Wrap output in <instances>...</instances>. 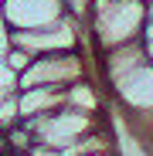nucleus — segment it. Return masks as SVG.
<instances>
[{
  "label": "nucleus",
  "instance_id": "nucleus-1",
  "mask_svg": "<svg viewBox=\"0 0 153 156\" xmlns=\"http://www.w3.org/2000/svg\"><path fill=\"white\" fill-rule=\"evenodd\" d=\"M146 7V0H89L82 10V27L92 55L143 37Z\"/></svg>",
  "mask_w": 153,
  "mask_h": 156
},
{
  "label": "nucleus",
  "instance_id": "nucleus-2",
  "mask_svg": "<svg viewBox=\"0 0 153 156\" xmlns=\"http://www.w3.org/2000/svg\"><path fill=\"white\" fill-rule=\"evenodd\" d=\"M109 95L116 102V109L122 112L126 126L133 129V136L140 139V146L150 143L153 139V61L133 68L119 82H112Z\"/></svg>",
  "mask_w": 153,
  "mask_h": 156
},
{
  "label": "nucleus",
  "instance_id": "nucleus-3",
  "mask_svg": "<svg viewBox=\"0 0 153 156\" xmlns=\"http://www.w3.org/2000/svg\"><path fill=\"white\" fill-rule=\"evenodd\" d=\"M7 44H17L31 55H51V51H78L85 44V27L82 17H75L71 10L58 20L44 24V27H27V31H7Z\"/></svg>",
  "mask_w": 153,
  "mask_h": 156
},
{
  "label": "nucleus",
  "instance_id": "nucleus-4",
  "mask_svg": "<svg viewBox=\"0 0 153 156\" xmlns=\"http://www.w3.org/2000/svg\"><path fill=\"white\" fill-rule=\"evenodd\" d=\"M24 126L34 133L38 143L44 146H71V143H78L82 136H89L92 129L102 126V115H92V112H82V109H71V105H61L55 112H48V115H34V119H20Z\"/></svg>",
  "mask_w": 153,
  "mask_h": 156
},
{
  "label": "nucleus",
  "instance_id": "nucleus-5",
  "mask_svg": "<svg viewBox=\"0 0 153 156\" xmlns=\"http://www.w3.org/2000/svg\"><path fill=\"white\" fill-rule=\"evenodd\" d=\"M92 75V58H85V51H51V55H38L31 68L17 78V88H31V85H71L78 78Z\"/></svg>",
  "mask_w": 153,
  "mask_h": 156
},
{
  "label": "nucleus",
  "instance_id": "nucleus-6",
  "mask_svg": "<svg viewBox=\"0 0 153 156\" xmlns=\"http://www.w3.org/2000/svg\"><path fill=\"white\" fill-rule=\"evenodd\" d=\"M153 61L150 51L143 44V37L136 41H126V44H116V48H106V51H95L92 55V75L99 78L102 88H109L112 82H119L122 75H129L133 68Z\"/></svg>",
  "mask_w": 153,
  "mask_h": 156
},
{
  "label": "nucleus",
  "instance_id": "nucleus-7",
  "mask_svg": "<svg viewBox=\"0 0 153 156\" xmlns=\"http://www.w3.org/2000/svg\"><path fill=\"white\" fill-rule=\"evenodd\" d=\"M68 14V0H0V24L7 31L44 27Z\"/></svg>",
  "mask_w": 153,
  "mask_h": 156
},
{
  "label": "nucleus",
  "instance_id": "nucleus-8",
  "mask_svg": "<svg viewBox=\"0 0 153 156\" xmlns=\"http://www.w3.org/2000/svg\"><path fill=\"white\" fill-rule=\"evenodd\" d=\"M20 98V119H34V115H48L65 105V88L58 85H31V88H17Z\"/></svg>",
  "mask_w": 153,
  "mask_h": 156
},
{
  "label": "nucleus",
  "instance_id": "nucleus-9",
  "mask_svg": "<svg viewBox=\"0 0 153 156\" xmlns=\"http://www.w3.org/2000/svg\"><path fill=\"white\" fill-rule=\"evenodd\" d=\"M65 105L82 109V112H92V115H102L106 98H102L99 78H95V75H85V78H78V82L65 85Z\"/></svg>",
  "mask_w": 153,
  "mask_h": 156
},
{
  "label": "nucleus",
  "instance_id": "nucleus-10",
  "mask_svg": "<svg viewBox=\"0 0 153 156\" xmlns=\"http://www.w3.org/2000/svg\"><path fill=\"white\" fill-rule=\"evenodd\" d=\"M31 61H34L31 51H24V48H17V44H4V68H10L17 78L31 68Z\"/></svg>",
  "mask_w": 153,
  "mask_h": 156
},
{
  "label": "nucleus",
  "instance_id": "nucleus-11",
  "mask_svg": "<svg viewBox=\"0 0 153 156\" xmlns=\"http://www.w3.org/2000/svg\"><path fill=\"white\" fill-rule=\"evenodd\" d=\"M20 122V98L17 92H7L0 98V129H14Z\"/></svg>",
  "mask_w": 153,
  "mask_h": 156
},
{
  "label": "nucleus",
  "instance_id": "nucleus-12",
  "mask_svg": "<svg viewBox=\"0 0 153 156\" xmlns=\"http://www.w3.org/2000/svg\"><path fill=\"white\" fill-rule=\"evenodd\" d=\"M7 139H10V149H14V153H31V146L38 143L34 133H31L24 122H17L14 129H7Z\"/></svg>",
  "mask_w": 153,
  "mask_h": 156
},
{
  "label": "nucleus",
  "instance_id": "nucleus-13",
  "mask_svg": "<svg viewBox=\"0 0 153 156\" xmlns=\"http://www.w3.org/2000/svg\"><path fill=\"white\" fill-rule=\"evenodd\" d=\"M143 44H146L150 58H153V0H150V7H146V27H143Z\"/></svg>",
  "mask_w": 153,
  "mask_h": 156
},
{
  "label": "nucleus",
  "instance_id": "nucleus-14",
  "mask_svg": "<svg viewBox=\"0 0 153 156\" xmlns=\"http://www.w3.org/2000/svg\"><path fill=\"white\" fill-rule=\"evenodd\" d=\"M10 139H7V129H0V156H10Z\"/></svg>",
  "mask_w": 153,
  "mask_h": 156
},
{
  "label": "nucleus",
  "instance_id": "nucleus-15",
  "mask_svg": "<svg viewBox=\"0 0 153 156\" xmlns=\"http://www.w3.org/2000/svg\"><path fill=\"white\" fill-rule=\"evenodd\" d=\"M146 4H150V0H146Z\"/></svg>",
  "mask_w": 153,
  "mask_h": 156
}]
</instances>
